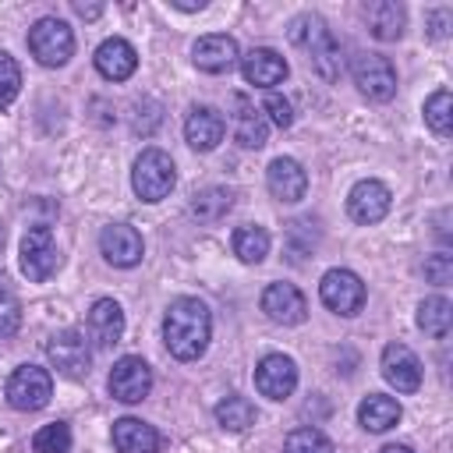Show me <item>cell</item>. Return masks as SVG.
Listing matches in <instances>:
<instances>
[{"instance_id":"1","label":"cell","mask_w":453,"mask_h":453,"mask_svg":"<svg viewBox=\"0 0 453 453\" xmlns=\"http://www.w3.org/2000/svg\"><path fill=\"white\" fill-rule=\"evenodd\" d=\"M212 319L198 297H177L163 319V343L177 361H195L209 347Z\"/></svg>"},{"instance_id":"2","label":"cell","mask_w":453,"mask_h":453,"mask_svg":"<svg viewBox=\"0 0 453 453\" xmlns=\"http://www.w3.org/2000/svg\"><path fill=\"white\" fill-rule=\"evenodd\" d=\"M290 42L301 46L308 53V64L326 78V81H336L340 71H343V53H340V42L333 39V32L326 28V21L319 14H301L290 21Z\"/></svg>"},{"instance_id":"3","label":"cell","mask_w":453,"mask_h":453,"mask_svg":"<svg viewBox=\"0 0 453 453\" xmlns=\"http://www.w3.org/2000/svg\"><path fill=\"white\" fill-rule=\"evenodd\" d=\"M131 184H134V195H138L142 202H163V198L173 191V184H177L173 159H170L163 149H145V152L134 159Z\"/></svg>"},{"instance_id":"4","label":"cell","mask_w":453,"mask_h":453,"mask_svg":"<svg viewBox=\"0 0 453 453\" xmlns=\"http://www.w3.org/2000/svg\"><path fill=\"white\" fill-rule=\"evenodd\" d=\"M28 50L39 64L46 67H60L71 60L74 53V32L67 21L60 18H39L32 28H28Z\"/></svg>"},{"instance_id":"5","label":"cell","mask_w":453,"mask_h":453,"mask_svg":"<svg viewBox=\"0 0 453 453\" xmlns=\"http://www.w3.org/2000/svg\"><path fill=\"white\" fill-rule=\"evenodd\" d=\"M50 396H53V379L39 365H21L7 379V400L18 411H42L50 403Z\"/></svg>"},{"instance_id":"6","label":"cell","mask_w":453,"mask_h":453,"mask_svg":"<svg viewBox=\"0 0 453 453\" xmlns=\"http://www.w3.org/2000/svg\"><path fill=\"white\" fill-rule=\"evenodd\" d=\"M350 74H354V85L375 103H386L396 92V71L382 53H357L350 64Z\"/></svg>"},{"instance_id":"7","label":"cell","mask_w":453,"mask_h":453,"mask_svg":"<svg viewBox=\"0 0 453 453\" xmlns=\"http://www.w3.org/2000/svg\"><path fill=\"white\" fill-rule=\"evenodd\" d=\"M57 265H60V255H57L50 226H42V223L28 226V234L21 237V269H25V276L32 283H42L57 273Z\"/></svg>"},{"instance_id":"8","label":"cell","mask_w":453,"mask_h":453,"mask_svg":"<svg viewBox=\"0 0 453 453\" xmlns=\"http://www.w3.org/2000/svg\"><path fill=\"white\" fill-rule=\"evenodd\" d=\"M46 357L50 365L67 375V379H81L88 375V361H92V350H88V340L78 333V329H60L46 340Z\"/></svg>"},{"instance_id":"9","label":"cell","mask_w":453,"mask_h":453,"mask_svg":"<svg viewBox=\"0 0 453 453\" xmlns=\"http://www.w3.org/2000/svg\"><path fill=\"white\" fill-rule=\"evenodd\" d=\"M319 297L336 315H357L365 304V283L350 269H329L319 283Z\"/></svg>"},{"instance_id":"10","label":"cell","mask_w":453,"mask_h":453,"mask_svg":"<svg viewBox=\"0 0 453 453\" xmlns=\"http://www.w3.org/2000/svg\"><path fill=\"white\" fill-rule=\"evenodd\" d=\"M152 389V372L142 357H120L110 372V393L120 403H138Z\"/></svg>"},{"instance_id":"11","label":"cell","mask_w":453,"mask_h":453,"mask_svg":"<svg viewBox=\"0 0 453 453\" xmlns=\"http://www.w3.org/2000/svg\"><path fill=\"white\" fill-rule=\"evenodd\" d=\"M99 251H103V258L110 265L131 269V265L142 262V234L134 226H127V223H110L99 234Z\"/></svg>"},{"instance_id":"12","label":"cell","mask_w":453,"mask_h":453,"mask_svg":"<svg viewBox=\"0 0 453 453\" xmlns=\"http://www.w3.org/2000/svg\"><path fill=\"white\" fill-rule=\"evenodd\" d=\"M255 386L269 400H287L297 386V365L283 354H265L255 368Z\"/></svg>"},{"instance_id":"13","label":"cell","mask_w":453,"mask_h":453,"mask_svg":"<svg viewBox=\"0 0 453 453\" xmlns=\"http://www.w3.org/2000/svg\"><path fill=\"white\" fill-rule=\"evenodd\" d=\"M262 311L280 326H297L308 315V301L294 283H269L262 290Z\"/></svg>"},{"instance_id":"14","label":"cell","mask_w":453,"mask_h":453,"mask_svg":"<svg viewBox=\"0 0 453 453\" xmlns=\"http://www.w3.org/2000/svg\"><path fill=\"white\" fill-rule=\"evenodd\" d=\"M382 375L396 393H414L421 386V361L403 343H386L382 350Z\"/></svg>"},{"instance_id":"15","label":"cell","mask_w":453,"mask_h":453,"mask_svg":"<svg viewBox=\"0 0 453 453\" xmlns=\"http://www.w3.org/2000/svg\"><path fill=\"white\" fill-rule=\"evenodd\" d=\"M347 212L354 223H379L389 212V188L379 180H357L347 195Z\"/></svg>"},{"instance_id":"16","label":"cell","mask_w":453,"mask_h":453,"mask_svg":"<svg viewBox=\"0 0 453 453\" xmlns=\"http://www.w3.org/2000/svg\"><path fill=\"white\" fill-rule=\"evenodd\" d=\"M230 106H234V138L244 149H262L265 145V134H269L265 113L255 110V103L248 96H241V92L230 96Z\"/></svg>"},{"instance_id":"17","label":"cell","mask_w":453,"mask_h":453,"mask_svg":"<svg viewBox=\"0 0 453 453\" xmlns=\"http://www.w3.org/2000/svg\"><path fill=\"white\" fill-rule=\"evenodd\" d=\"M223 131H226V120H223V113L212 110V106H195V110L188 113V120H184V138H188V145L198 149V152L216 149V145L223 142Z\"/></svg>"},{"instance_id":"18","label":"cell","mask_w":453,"mask_h":453,"mask_svg":"<svg viewBox=\"0 0 453 453\" xmlns=\"http://www.w3.org/2000/svg\"><path fill=\"white\" fill-rule=\"evenodd\" d=\"M265 184H269L273 198H280V202H301V198H304V188H308V173L301 170L297 159L280 156V159L269 163Z\"/></svg>"},{"instance_id":"19","label":"cell","mask_w":453,"mask_h":453,"mask_svg":"<svg viewBox=\"0 0 453 453\" xmlns=\"http://www.w3.org/2000/svg\"><path fill=\"white\" fill-rule=\"evenodd\" d=\"M191 60L198 71L205 74H219V71H230L237 64V42L230 35H202L191 50Z\"/></svg>"},{"instance_id":"20","label":"cell","mask_w":453,"mask_h":453,"mask_svg":"<svg viewBox=\"0 0 453 453\" xmlns=\"http://www.w3.org/2000/svg\"><path fill=\"white\" fill-rule=\"evenodd\" d=\"M96 67H99V74L103 78H110V81H127L131 74H134V67H138V53H134V46L127 42V39H106V42H99V50H96Z\"/></svg>"},{"instance_id":"21","label":"cell","mask_w":453,"mask_h":453,"mask_svg":"<svg viewBox=\"0 0 453 453\" xmlns=\"http://www.w3.org/2000/svg\"><path fill=\"white\" fill-rule=\"evenodd\" d=\"M241 71H244V81L248 85H258V88H273V85H280L283 78H287V60L276 53V50H265V46H258V50H251L244 60H241Z\"/></svg>"},{"instance_id":"22","label":"cell","mask_w":453,"mask_h":453,"mask_svg":"<svg viewBox=\"0 0 453 453\" xmlns=\"http://www.w3.org/2000/svg\"><path fill=\"white\" fill-rule=\"evenodd\" d=\"M88 336H92L99 347L120 343V336H124V311H120L117 301L99 297V301L92 304V311H88Z\"/></svg>"},{"instance_id":"23","label":"cell","mask_w":453,"mask_h":453,"mask_svg":"<svg viewBox=\"0 0 453 453\" xmlns=\"http://www.w3.org/2000/svg\"><path fill=\"white\" fill-rule=\"evenodd\" d=\"M113 446L120 453H156L159 432L152 425H145L142 418H120V421H113Z\"/></svg>"},{"instance_id":"24","label":"cell","mask_w":453,"mask_h":453,"mask_svg":"<svg viewBox=\"0 0 453 453\" xmlns=\"http://www.w3.org/2000/svg\"><path fill=\"white\" fill-rule=\"evenodd\" d=\"M365 21H368V32L382 42H393L403 35V7L393 4V0H379L365 11Z\"/></svg>"},{"instance_id":"25","label":"cell","mask_w":453,"mask_h":453,"mask_svg":"<svg viewBox=\"0 0 453 453\" xmlns=\"http://www.w3.org/2000/svg\"><path fill=\"white\" fill-rule=\"evenodd\" d=\"M357 421L368 428V432H386L400 421V403L393 396H382V393H372L361 400L357 407Z\"/></svg>"},{"instance_id":"26","label":"cell","mask_w":453,"mask_h":453,"mask_svg":"<svg viewBox=\"0 0 453 453\" xmlns=\"http://www.w3.org/2000/svg\"><path fill=\"white\" fill-rule=\"evenodd\" d=\"M418 326L435 336V340H446L449 336V326H453V304L442 297V294H432L418 304Z\"/></svg>"},{"instance_id":"27","label":"cell","mask_w":453,"mask_h":453,"mask_svg":"<svg viewBox=\"0 0 453 453\" xmlns=\"http://www.w3.org/2000/svg\"><path fill=\"white\" fill-rule=\"evenodd\" d=\"M230 205H234L230 188H202L191 198V216L202 219V223H216V219H223L230 212Z\"/></svg>"},{"instance_id":"28","label":"cell","mask_w":453,"mask_h":453,"mask_svg":"<svg viewBox=\"0 0 453 453\" xmlns=\"http://www.w3.org/2000/svg\"><path fill=\"white\" fill-rule=\"evenodd\" d=\"M234 255L248 265H258L265 255H269V234L265 226H237L234 230Z\"/></svg>"},{"instance_id":"29","label":"cell","mask_w":453,"mask_h":453,"mask_svg":"<svg viewBox=\"0 0 453 453\" xmlns=\"http://www.w3.org/2000/svg\"><path fill=\"white\" fill-rule=\"evenodd\" d=\"M216 421L226 432H244L248 425H255V403L248 396H226L216 403Z\"/></svg>"},{"instance_id":"30","label":"cell","mask_w":453,"mask_h":453,"mask_svg":"<svg viewBox=\"0 0 453 453\" xmlns=\"http://www.w3.org/2000/svg\"><path fill=\"white\" fill-rule=\"evenodd\" d=\"M425 124L439 134V138H449L453 131V96L446 88H439L428 103H425Z\"/></svg>"},{"instance_id":"31","label":"cell","mask_w":453,"mask_h":453,"mask_svg":"<svg viewBox=\"0 0 453 453\" xmlns=\"http://www.w3.org/2000/svg\"><path fill=\"white\" fill-rule=\"evenodd\" d=\"M32 449L35 453H71V428L64 421H50L35 432L32 439Z\"/></svg>"},{"instance_id":"32","label":"cell","mask_w":453,"mask_h":453,"mask_svg":"<svg viewBox=\"0 0 453 453\" xmlns=\"http://www.w3.org/2000/svg\"><path fill=\"white\" fill-rule=\"evenodd\" d=\"M283 453H336V446L319 428H294L283 442Z\"/></svg>"},{"instance_id":"33","label":"cell","mask_w":453,"mask_h":453,"mask_svg":"<svg viewBox=\"0 0 453 453\" xmlns=\"http://www.w3.org/2000/svg\"><path fill=\"white\" fill-rule=\"evenodd\" d=\"M18 92H21V67L11 53L0 50V110H7Z\"/></svg>"},{"instance_id":"34","label":"cell","mask_w":453,"mask_h":453,"mask_svg":"<svg viewBox=\"0 0 453 453\" xmlns=\"http://www.w3.org/2000/svg\"><path fill=\"white\" fill-rule=\"evenodd\" d=\"M425 276H428V283L446 287V283L453 280V255H449V251L428 255V258H425Z\"/></svg>"},{"instance_id":"35","label":"cell","mask_w":453,"mask_h":453,"mask_svg":"<svg viewBox=\"0 0 453 453\" xmlns=\"http://www.w3.org/2000/svg\"><path fill=\"white\" fill-rule=\"evenodd\" d=\"M18 326H21V304L7 290H0V340L14 336Z\"/></svg>"},{"instance_id":"36","label":"cell","mask_w":453,"mask_h":453,"mask_svg":"<svg viewBox=\"0 0 453 453\" xmlns=\"http://www.w3.org/2000/svg\"><path fill=\"white\" fill-rule=\"evenodd\" d=\"M265 113H269V120H273L276 127H290V124H294V110H290V103H287L283 96H276V92L265 96Z\"/></svg>"},{"instance_id":"37","label":"cell","mask_w":453,"mask_h":453,"mask_svg":"<svg viewBox=\"0 0 453 453\" xmlns=\"http://www.w3.org/2000/svg\"><path fill=\"white\" fill-rule=\"evenodd\" d=\"M74 11H78L81 18H99V14H103V4H81V0H74Z\"/></svg>"},{"instance_id":"38","label":"cell","mask_w":453,"mask_h":453,"mask_svg":"<svg viewBox=\"0 0 453 453\" xmlns=\"http://www.w3.org/2000/svg\"><path fill=\"white\" fill-rule=\"evenodd\" d=\"M446 21H449V11H435V14H432V25H435V28H432V35H435V39H439V35H446V32H442V25H446Z\"/></svg>"},{"instance_id":"39","label":"cell","mask_w":453,"mask_h":453,"mask_svg":"<svg viewBox=\"0 0 453 453\" xmlns=\"http://www.w3.org/2000/svg\"><path fill=\"white\" fill-rule=\"evenodd\" d=\"M177 11H202L205 7V0H170Z\"/></svg>"},{"instance_id":"40","label":"cell","mask_w":453,"mask_h":453,"mask_svg":"<svg viewBox=\"0 0 453 453\" xmlns=\"http://www.w3.org/2000/svg\"><path fill=\"white\" fill-rule=\"evenodd\" d=\"M379 453H414V449H411V446H396V442H393V446H382Z\"/></svg>"}]
</instances>
